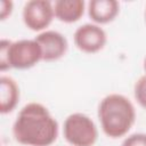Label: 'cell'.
<instances>
[{"label":"cell","instance_id":"1","mask_svg":"<svg viewBox=\"0 0 146 146\" xmlns=\"http://www.w3.org/2000/svg\"><path fill=\"white\" fill-rule=\"evenodd\" d=\"M15 139L27 146H49L58 136V124L41 104L30 103L17 115L13 125Z\"/></svg>","mask_w":146,"mask_h":146},{"label":"cell","instance_id":"2","mask_svg":"<svg viewBox=\"0 0 146 146\" xmlns=\"http://www.w3.org/2000/svg\"><path fill=\"white\" fill-rule=\"evenodd\" d=\"M98 117L105 135L111 138H119L124 136L133 125L136 111L127 97L112 94L100 102Z\"/></svg>","mask_w":146,"mask_h":146},{"label":"cell","instance_id":"3","mask_svg":"<svg viewBox=\"0 0 146 146\" xmlns=\"http://www.w3.org/2000/svg\"><path fill=\"white\" fill-rule=\"evenodd\" d=\"M64 137L72 146H92L98 131L92 120L81 113H74L64 122Z\"/></svg>","mask_w":146,"mask_h":146},{"label":"cell","instance_id":"4","mask_svg":"<svg viewBox=\"0 0 146 146\" xmlns=\"http://www.w3.org/2000/svg\"><path fill=\"white\" fill-rule=\"evenodd\" d=\"M40 60H42V52L35 40H18L11 42L8 50L10 68H30Z\"/></svg>","mask_w":146,"mask_h":146},{"label":"cell","instance_id":"5","mask_svg":"<svg viewBox=\"0 0 146 146\" xmlns=\"http://www.w3.org/2000/svg\"><path fill=\"white\" fill-rule=\"evenodd\" d=\"M54 16V6L47 0L29 1L23 9V21L32 31L44 30L49 26Z\"/></svg>","mask_w":146,"mask_h":146},{"label":"cell","instance_id":"6","mask_svg":"<svg viewBox=\"0 0 146 146\" xmlns=\"http://www.w3.org/2000/svg\"><path fill=\"white\" fill-rule=\"evenodd\" d=\"M105 31L95 24H84L76 29L74 33V43L83 52L95 54L102 50L106 44Z\"/></svg>","mask_w":146,"mask_h":146},{"label":"cell","instance_id":"7","mask_svg":"<svg viewBox=\"0 0 146 146\" xmlns=\"http://www.w3.org/2000/svg\"><path fill=\"white\" fill-rule=\"evenodd\" d=\"M40 46L42 60L51 62L62 58L67 51L66 38L56 31H46L34 39Z\"/></svg>","mask_w":146,"mask_h":146},{"label":"cell","instance_id":"8","mask_svg":"<svg viewBox=\"0 0 146 146\" xmlns=\"http://www.w3.org/2000/svg\"><path fill=\"white\" fill-rule=\"evenodd\" d=\"M120 6L115 0H91L88 5L89 17L98 24L112 22L119 14Z\"/></svg>","mask_w":146,"mask_h":146},{"label":"cell","instance_id":"9","mask_svg":"<svg viewBox=\"0 0 146 146\" xmlns=\"http://www.w3.org/2000/svg\"><path fill=\"white\" fill-rule=\"evenodd\" d=\"M54 13L60 22L74 23L82 17L84 2L82 0H58L54 5Z\"/></svg>","mask_w":146,"mask_h":146},{"label":"cell","instance_id":"10","mask_svg":"<svg viewBox=\"0 0 146 146\" xmlns=\"http://www.w3.org/2000/svg\"><path fill=\"white\" fill-rule=\"evenodd\" d=\"M19 99V89L16 82L8 76L0 78V112L10 113Z\"/></svg>","mask_w":146,"mask_h":146},{"label":"cell","instance_id":"11","mask_svg":"<svg viewBox=\"0 0 146 146\" xmlns=\"http://www.w3.org/2000/svg\"><path fill=\"white\" fill-rule=\"evenodd\" d=\"M135 98L138 104L146 108V75L141 76L135 84Z\"/></svg>","mask_w":146,"mask_h":146},{"label":"cell","instance_id":"12","mask_svg":"<svg viewBox=\"0 0 146 146\" xmlns=\"http://www.w3.org/2000/svg\"><path fill=\"white\" fill-rule=\"evenodd\" d=\"M11 44L9 40H1L0 41V71H6L10 68L8 63V50Z\"/></svg>","mask_w":146,"mask_h":146},{"label":"cell","instance_id":"13","mask_svg":"<svg viewBox=\"0 0 146 146\" xmlns=\"http://www.w3.org/2000/svg\"><path fill=\"white\" fill-rule=\"evenodd\" d=\"M121 146H146V133H133L127 137Z\"/></svg>","mask_w":146,"mask_h":146},{"label":"cell","instance_id":"14","mask_svg":"<svg viewBox=\"0 0 146 146\" xmlns=\"http://www.w3.org/2000/svg\"><path fill=\"white\" fill-rule=\"evenodd\" d=\"M13 11V2L9 0H0V19H6Z\"/></svg>","mask_w":146,"mask_h":146},{"label":"cell","instance_id":"15","mask_svg":"<svg viewBox=\"0 0 146 146\" xmlns=\"http://www.w3.org/2000/svg\"><path fill=\"white\" fill-rule=\"evenodd\" d=\"M144 70H145V73H146V58H145V62H144Z\"/></svg>","mask_w":146,"mask_h":146},{"label":"cell","instance_id":"16","mask_svg":"<svg viewBox=\"0 0 146 146\" xmlns=\"http://www.w3.org/2000/svg\"><path fill=\"white\" fill-rule=\"evenodd\" d=\"M145 18H146V13H145Z\"/></svg>","mask_w":146,"mask_h":146}]
</instances>
